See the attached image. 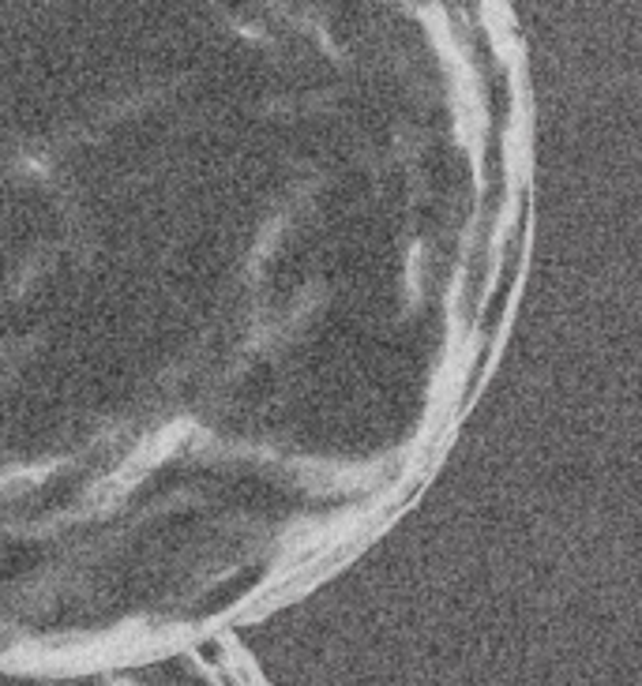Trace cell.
<instances>
[{
	"mask_svg": "<svg viewBox=\"0 0 642 686\" xmlns=\"http://www.w3.org/2000/svg\"><path fill=\"white\" fill-rule=\"evenodd\" d=\"M301 15L0 5V664L210 641L309 551Z\"/></svg>",
	"mask_w": 642,
	"mask_h": 686,
	"instance_id": "obj_1",
	"label": "cell"
}]
</instances>
